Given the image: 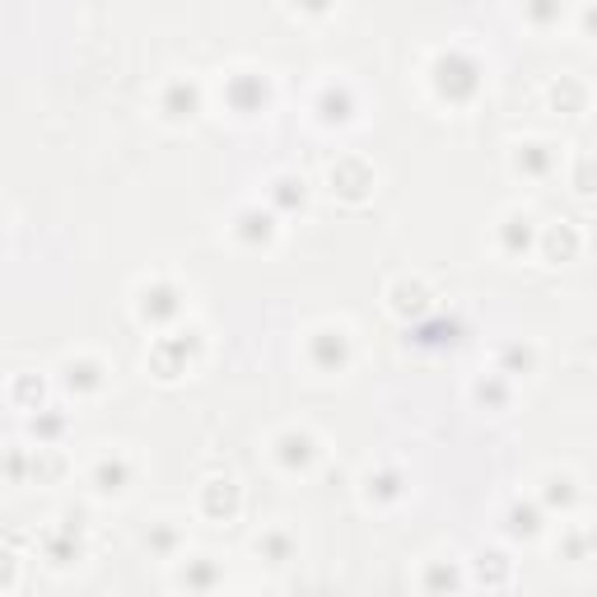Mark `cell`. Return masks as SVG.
<instances>
[{
  "label": "cell",
  "mask_w": 597,
  "mask_h": 597,
  "mask_svg": "<svg viewBox=\"0 0 597 597\" xmlns=\"http://www.w3.org/2000/svg\"><path fill=\"white\" fill-rule=\"evenodd\" d=\"M430 89H434V98H439V104H448V108L476 104V94L486 89L481 56L467 52V47H444V52L430 62Z\"/></svg>",
  "instance_id": "6da1fadb"
},
{
  "label": "cell",
  "mask_w": 597,
  "mask_h": 597,
  "mask_svg": "<svg viewBox=\"0 0 597 597\" xmlns=\"http://www.w3.org/2000/svg\"><path fill=\"white\" fill-rule=\"evenodd\" d=\"M206 355V341H202V327H173L164 336L150 341V355H145V369L159 378V383H177L196 360Z\"/></svg>",
  "instance_id": "7a4b0ae2"
},
{
  "label": "cell",
  "mask_w": 597,
  "mask_h": 597,
  "mask_svg": "<svg viewBox=\"0 0 597 597\" xmlns=\"http://www.w3.org/2000/svg\"><path fill=\"white\" fill-rule=\"evenodd\" d=\"M187 313V294L177 290L169 275H154V281H145L141 290H135V317H141L145 327H177Z\"/></svg>",
  "instance_id": "3957f363"
},
{
  "label": "cell",
  "mask_w": 597,
  "mask_h": 597,
  "mask_svg": "<svg viewBox=\"0 0 597 597\" xmlns=\"http://www.w3.org/2000/svg\"><path fill=\"white\" fill-rule=\"evenodd\" d=\"M304 355L317 373H346L350 360H355V341L341 323H323L304 336Z\"/></svg>",
  "instance_id": "277c9868"
},
{
  "label": "cell",
  "mask_w": 597,
  "mask_h": 597,
  "mask_svg": "<svg viewBox=\"0 0 597 597\" xmlns=\"http://www.w3.org/2000/svg\"><path fill=\"white\" fill-rule=\"evenodd\" d=\"M33 546L47 561V569H75L79 561H85V523L66 513L62 523H47L43 532H37Z\"/></svg>",
  "instance_id": "5b68a950"
},
{
  "label": "cell",
  "mask_w": 597,
  "mask_h": 597,
  "mask_svg": "<svg viewBox=\"0 0 597 597\" xmlns=\"http://www.w3.org/2000/svg\"><path fill=\"white\" fill-rule=\"evenodd\" d=\"M220 98L234 117H262L271 108V79L262 70H229L220 79Z\"/></svg>",
  "instance_id": "8992f818"
},
{
  "label": "cell",
  "mask_w": 597,
  "mask_h": 597,
  "mask_svg": "<svg viewBox=\"0 0 597 597\" xmlns=\"http://www.w3.org/2000/svg\"><path fill=\"white\" fill-rule=\"evenodd\" d=\"M373 187H378V173L365 164L360 154H341L327 169V192L336 196V202H346V206H365L373 196Z\"/></svg>",
  "instance_id": "52a82bcc"
},
{
  "label": "cell",
  "mask_w": 597,
  "mask_h": 597,
  "mask_svg": "<svg viewBox=\"0 0 597 597\" xmlns=\"http://www.w3.org/2000/svg\"><path fill=\"white\" fill-rule=\"evenodd\" d=\"M317 457H323V444H317V434H308V430H281L271 439V463L285 476H308L317 467Z\"/></svg>",
  "instance_id": "ba28073f"
},
{
  "label": "cell",
  "mask_w": 597,
  "mask_h": 597,
  "mask_svg": "<svg viewBox=\"0 0 597 597\" xmlns=\"http://www.w3.org/2000/svg\"><path fill=\"white\" fill-rule=\"evenodd\" d=\"M135 486V463L122 453V448H112L104 457H94V467H89V490L98 495V500H127Z\"/></svg>",
  "instance_id": "9c48e42d"
},
{
  "label": "cell",
  "mask_w": 597,
  "mask_h": 597,
  "mask_svg": "<svg viewBox=\"0 0 597 597\" xmlns=\"http://www.w3.org/2000/svg\"><path fill=\"white\" fill-rule=\"evenodd\" d=\"M355 117H360V98H355V89L346 85V79H327V85H317L313 94V122L317 127H350Z\"/></svg>",
  "instance_id": "30bf717a"
},
{
  "label": "cell",
  "mask_w": 597,
  "mask_h": 597,
  "mask_svg": "<svg viewBox=\"0 0 597 597\" xmlns=\"http://www.w3.org/2000/svg\"><path fill=\"white\" fill-rule=\"evenodd\" d=\"M154 108H159V122L192 127L196 117H202V108H206V94H202V85H192V79H169V85L159 89Z\"/></svg>",
  "instance_id": "8fae6325"
},
{
  "label": "cell",
  "mask_w": 597,
  "mask_h": 597,
  "mask_svg": "<svg viewBox=\"0 0 597 597\" xmlns=\"http://www.w3.org/2000/svg\"><path fill=\"white\" fill-rule=\"evenodd\" d=\"M196 509H202L206 523H234L243 513V486L234 476H210L202 495H196Z\"/></svg>",
  "instance_id": "7c38bea8"
},
{
  "label": "cell",
  "mask_w": 597,
  "mask_h": 597,
  "mask_svg": "<svg viewBox=\"0 0 597 597\" xmlns=\"http://www.w3.org/2000/svg\"><path fill=\"white\" fill-rule=\"evenodd\" d=\"M229 234H234V243H238V248L262 252V248L275 243V234H281V215H275L271 206H267V210H262V206H243V210L234 215Z\"/></svg>",
  "instance_id": "4fadbf2b"
},
{
  "label": "cell",
  "mask_w": 597,
  "mask_h": 597,
  "mask_svg": "<svg viewBox=\"0 0 597 597\" xmlns=\"http://www.w3.org/2000/svg\"><path fill=\"white\" fill-rule=\"evenodd\" d=\"M56 383H62L70 397H98L108 383V365L94 360V355H70V360H62V369H56Z\"/></svg>",
  "instance_id": "5bb4252c"
},
{
  "label": "cell",
  "mask_w": 597,
  "mask_h": 597,
  "mask_svg": "<svg viewBox=\"0 0 597 597\" xmlns=\"http://www.w3.org/2000/svg\"><path fill=\"white\" fill-rule=\"evenodd\" d=\"M173 588H187V593H215V588H225V565L215 561V555H177L173 561Z\"/></svg>",
  "instance_id": "9a60e30c"
},
{
  "label": "cell",
  "mask_w": 597,
  "mask_h": 597,
  "mask_svg": "<svg viewBox=\"0 0 597 597\" xmlns=\"http://www.w3.org/2000/svg\"><path fill=\"white\" fill-rule=\"evenodd\" d=\"M388 308L402 317V323H421V317H430L434 313V294H430V285L425 281H415V275H402L392 290H388Z\"/></svg>",
  "instance_id": "2e32d148"
},
{
  "label": "cell",
  "mask_w": 597,
  "mask_h": 597,
  "mask_svg": "<svg viewBox=\"0 0 597 597\" xmlns=\"http://www.w3.org/2000/svg\"><path fill=\"white\" fill-rule=\"evenodd\" d=\"M536 238H542V229H536V220L528 210H509L500 225H495V243H500L504 257H528L536 252Z\"/></svg>",
  "instance_id": "e0dca14e"
},
{
  "label": "cell",
  "mask_w": 597,
  "mask_h": 597,
  "mask_svg": "<svg viewBox=\"0 0 597 597\" xmlns=\"http://www.w3.org/2000/svg\"><path fill=\"white\" fill-rule=\"evenodd\" d=\"M546 519H551V513H546L542 500H513L504 509V532L513 536V542H542L546 528H551Z\"/></svg>",
  "instance_id": "ac0fdd59"
},
{
  "label": "cell",
  "mask_w": 597,
  "mask_h": 597,
  "mask_svg": "<svg viewBox=\"0 0 597 597\" xmlns=\"http://www.w3.org/2000/svg\"><path fill=\"white\" fill-rule=\"evenodd\" d=\"M536 500L546 504V513H574L584 500V490L569 471H546L542 481H536Z\"/></svg>",
  "instance_id": "d6986e66"
},
{
  "label": "cell",
  "mask_w": 597,
  "mask_h": 597,
  "mask_svg": "<svg viewBox=\"0 0 597 597\" xmlns=\"http://www.w3.org/2000/svg\"><path fill=\"white\" fill-rule=\"evenodd\" d=\"M471 584H481V588H509L513 584V561H509V551L500 546H481L471 555Z\"/></svg>",
  "instance_id": "ffe728a7"
},
{
  "label": "cell",
  "mask_w": 597,
  "mask_h": 597,
  "mask_svg": "<svg viewBox=\"0 0 597 597\" xmlns=\"http://www.w3.org/2000/svg\"><path fill=\"white\" fill-rule=\"evenodd\" d=\"M267 206L275 215H298V210H308V183L298 173H275L271 183H267Z\"/></svg>",
  "instance_id": "44dd1931"
},
{
  "label": "cell",
  "mask_w": 597,
  "mask_h": 597,
  "mask_svg": "<svg viewBox=\"0 0 597 597\" xmlns=\"http://www.w3.org/2000/svg\"><path fill=\"white\" fill-rule=\"evenodd\" d=\"M555 164H561V154H555V145H546V141L513 145V173H519V177H532V183H542V177L555 173Z\"/></svg>",
  "instance_id": "7402d4cb"
},
{
  "label": "cell",
  "mask_w": 597,
  "mask_h": 597,
  "mask_svg": "<svg viewBox=\"0 0 597 597\" xmlns=\"http://www.w3.org/2000/svg\"><path fill=\"white\" fill-rule=\"evenodd\" d=\"M471 402L481 406V411H490V415H504V411L513 406V378L500 373V369L481 373V378L471 383Z\"/></svg>",
  "instance_id": "603a6c76"
},
{
  "label": "cell",
  "mask_w": 597,
  "mask_h": 597,
  "mask_svg": "<svg viewBox=\"0 0 597 597\" xmlns=\"http://www.w3.org/2000/svg\"><path fill=\"white\" fill-rule=\"evenodd\" d=\"M579 248H584V238H579V229L574 225H551V229H542V238H536V252L546 257L551 267H561V262H574L579 257Z\"/></svg>",
  "instance_id": "cb8c5ba5"
},
{
  "label": "cell",
  "mask_w": 597,
  "mask_h": 597,
  "mask_svg": "<svg viewBox=\"0 0 597 597\" xmlns=\"http://www.w3.org/2000/svg\"><path fill=\"white\" fill-rule=\"evenodd\" d=\"M406 495V476L397 471V467H373L369 476H365V504H373V509H392L397 500Z\"/></svg>",
  "instance_id": "d4e9b609"
},
{
  "label": "cell",
  "mask_w": 597,
  "mask_h": 597,
  "mask_svg": "<svg viewBox=\"0 0 597 597\" xmlns=\"http://www.w3.org/2000/svg\"><path fill=\"white\" fill-rule=\"evenodd\" d=\"M145 551L154 555V561H177V555L187 551V532H183V523H173V519H154L150 523V532H145Z\"/></svg>",
  "instance_id": "484cf974"
},
{
  "label": "cell",
  "mask_w": 597,
  "mask_h": 597,
  "mask_svg": "<svg viewBox=\"0 0 597 597\" xmlns=\"http://www.w3.org/2000/svg\"><path fill=\"white\" fill-rule=\"evenodd\" d=\"M546 104H551V112L584 117L588 112V85H584V79H574V75L551 79V85H546Z\"/></svg>",
  "instance_id": "4316f807"
},
{
  "label": "cell",
  "mask_w": 597,
  "mask_h": 597,
  "mask_svg": "<svg viewBox=\"0 0 597 597\" xmlns=\"http://www.w3.org/2000/svg\"><path fill=\"white\" fill-rule=\"evenodd\" d=\"M252 551H257V561H262V565L281 569V565H290V561H294L298 542H294V532H290V528H267V532L252 542Z\"/></svg>",
  "instance_id": "83f0119b"
},
{
  "label": "cell",
  "mask_w": 597,
  "mask_h": 597,
  "mask_svg": "<svg viewBox=\"0 0 597 597\" xmlns=\"http://www.w3.org/2000/svg\"><path fill=\"white\" fill-rule=\"evenodd\" d=\"M66 453L62 448H56V444H37L33 448V476H29V481L33 486H62L66 481Z\"/></svg>",
  "instance_id": "f1b7e54d"
},
{
  "label": "cell",
  "mask_w": 597,
  "mask_h": 597,
  "mask_svg": "<svg viewBox=\"0 0 597 597\" xmlns=\"http://www.w3.org/2000/svg\"><path fill=\"white\" fill-rule=\"evenodd\" d=\"M457 336H463V327H457V317H421L415 323V346L425 350H444V346H457Z\"/></svg>",
  "instance_id": "f546056e"
},
{
  "label": "cell",
  "mask_w": 597,
  "mask_h": 597,
  "mask_svg": "<svg viewBox=\"0 0 597 597\" xmlns=\"http://www.w3.org/2000/svg\"><path fill=\"white\" fill-rule=\"evenodd\" d=\"M10 406L14 411H43L47 406V383L37 373H14L10 378Z\"/></svg>",
  "instance_id": "4dcf8cb0"
},
{
  "label": "cell",
  "mask_w": 597,
  "mask_h": 597,
  "mask_svg": "<svg viewBox=\"0 0 597 597\" xmlns=\"http://www.w3.org/2000/svg\"><path fill=\"white\" fill-rule=\"evenodd\" d=\"M457 588H467V574L457 569L453 561H425L421 593H457Z\"/></svg>",
  "instance_id": "1f68e13d"
},
{
  "label": "cell",
  "mask_w": 597,
  "mask_h": 597,
  "mask_svg": "<svg viewBox=\"0 0 597 597\" xmlns=\"http://www.w3.org/2000/svg\"><path fill=\"white\" fill-rule=\"evenodd\" d=\"M495 369L509 373V378H528V373H536V346H523V341L500 346V355H495Z\"/></svg>",
  "instance_id": "d6a6232c"
},
{
  "label": "cell",
  "mask_w": 597,
  "mask_h": 597,
  "mask_svg": "<svg viewBox=\"0 0 597 597\" xmlns=\"http://www.w3.org/2000/svg\"><path fill=\"white\" fill-rule=\"evenodd\" d=\"M523 19L536 33H551L565 24V0H523Z\"/></svg>",
  "instance_id": "836d02e7"
},
{
  "label": "cell",
  "mask_w": 597,
  "mask_h": 597,
  "mask_svg": "<svg viewBox=\"0 0 597 597\" xmlns=\"http://www.w3.org/2000/svg\"><path fill=\"white\" fill-rule=\"evenodd\" d=\"M29 434H33V444H62V434H66V415L56 411V406L33 411V415H29Z\"/></svg>",
  "instance_id": "e575fe53"
},
{
  "label": "cell",
  "mask_w": 597,
  "mask_h": 597,
  "mask_svg": "<svg viewBox=\"0 0 597 597\" xmlns=\"http://www.w3.org/2000/svg\"><path fill=\"white\" fill-rule=\"evenodd\" d=\"M555 551H561V561H569V565L588 561V555H593V536H588V528H565V532H561V542H555Z\"/></svg>",
  "instance_id": "d590c367"
},
{
  "label": "cell",
  "mask_w": 597,
  "mask_h": 597,
  "mask_svg": "<svg viewBox=\"0 0 597 597\" xmlns=\"http://www.w3.org/2000/svg\"><path fill=\"white\" fill-rule=\"evenodd\" d=\"M569 187L579 196H597V154H574L569 164Z\"/></svg>",
  "instance_id": "8d00e7d4"
},
{
  "label": "cell",
  "mask_w": 597,
  "mask_h": 597,
  "mask_svg": "<svg viewBox=\"0 0 597 597\" xmlns=\"http://www.w3.org/2000/svg\"><path fill=\"white\" fill-rule=\"evenodd\" d=\"M6 476H10V486H24L29 476H33V453H29V448H10V457H6Z\"/></svg>",
  "instance_id": "74e56055"
},
{
  "label": "cell",
  "mask_w": 597,
  "mask_h": 597,
  "mask_svg": "<svg viewBox=\"0 0 597 597\" xmlns=\"http://www.w3.org/2000/svg\"><path fill=\"white\" fill-rule=\"evenodd\" d=\"M0 593H14V584H19V555H14V542H10V551L0 555Z\"/></svg>",
  "instance_id": "f35d334b"
},
{
  "label": "cell",
  "mask_w": 597,
  "mask_h": 597,
  "mask_svg": "<svg viewBox=\"0 0 597 597\" xmlns=\"http://www.w3.org/2000/svg\"><path fill=\"white\" fill-rule=\"evenodd\" d=\"M294 14H308V19H327L336 10V0H290Z\"/></svg>",
  "instance_id": "ab89813d"
},
{
  "label": "cell",
  "mask_w": 597,
  "mask_h": 597,
  "mask_svg": "<svg viewBox=\"0 0 597 597\" xmlns=\"http://www.w3.org/2000/svg\"><path fill=\"white\" fill-rule=\"evenodd\" d=\"M579 29H584L588 43H597V0H588V6L579 10Z\"/></svg>",
  "instance_id": "60d3db41"
},
{
  "label": "cell",
  "mask_w": 597,
  "mask_h": 597,
  "mask_svg": "<svg viewBox=\"0 0 597 597\" xmlns=\"http://www.w3.org/2000/svg\"><path fill=\"white\" fill-rule=\"evenodd\" d=\"M588 536H593V551H597V528H588Z\"/></svg>",
  "instance_id": "b9f144b4"
}]
</instances>
